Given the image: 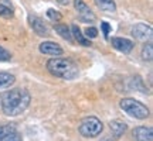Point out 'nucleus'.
<instances>
[{
	"instance_id": "obj_1",
	"label": "nucleus",
	"mask_w": 153,
	"mask_h": 141,
	"mask_svg": "<svg viewBox=\"0 0 153 141\" xmlns=\"http://www.w3.org/2000/svg\"><path fill=\"white\" fill-rule=\"evenodd\" d=\"M31 100L26 89H11L1 96V110L6 116H19L28 107Z\"/></svg>"
},
{
	"instance_id": "obj_2",
	"label": "nucleus",
	"mask_w": 153,
	"mask_h": 141,
	"mask_svg": "<svg viewBox=\"0 0 153 141\" xmlns=\"http://www.w3.org/2000/svg\"><path fill=\"white\" fill-rule=\"evenodd\" d=\"M47 69L50 70L51 75L61 78V79H67L71 81L75 79L79 70L75 62H72L71 59H65V58H53L47 62Z\"/></svg>"
},
{
	"instance_id": "obj_3",
	"label": "nucleus",
	"mask_w": 153,
	"mask_h": 141,
	"mask_svg": "<svg viewBox=\"0 0 153 141\" xmlns=\"http://www.w3.org/2000/svg\"><path fill=\"white\" fill-rule=\"evenodd\" d=\"M119 106L123 112H126L129 116L135 117V119L143 120L149 116V109L146 107L143 103L135 100V99H131V98L122 99V100L119 102Z\"/></svg>"
},
{
	"instance_id": "obj_4",
	"label": "nucleus",
	"mask_w": 153,
	"mask_h": 141,
	"mask_svg": "<svg viewBox=\"0 0 153 141\" xmlns=\"http://www.w3.org/2000/svg\"><path fill=\"white\" fill-rule=\"evenodd\" d=\"M104 130V124L101 123V120L97 117H85L79 124V133L87 138H94L98 134H101V131Z\"/></svg>"
},
{
	"instance_id": "obj_5",
	"label": "nucleus",
	"mask_w": 153,
	"mask_h": 141,
	"mask_svg": "<svg viewBox=\"0 0 153 141\" xmlns=\"http://www.w3.org/2000/svg\"><path fill=\"white\" fill-rule=\"evenodd\" d=\"M74 6H75V10L78 13V17L82 23H94L95 21V14L92 13V10L88 7L82 0H74Z\"/></svg>"
},
{
	"instance_id": "obj_6",
	"label": "nucleus",
	"mask_w": 153,
	"mask_h": 141,
	"mask_svg": "<svg viewBox=\"0 0 153 141\" xmlns=\"http://www.w3.org/2000/svg\"><path fill=\"white\" fill-rule=\"evenodd\" d=\"M132 35L135 37V40L140 41V43H146L150 41L153 35V30L148 24H136L132 28Z\"/></svg>"
},
{
	"instance_id": "obj_7",
	"label": "nucleus",
	"mask_w": 153,
	"mask_h": 141,
	"mask_svg": "<svg viewBox=\"0 0 153 141\" xmlns=\"http://www.w3.org/2000/svg\"><path fill=\"white\" fill-rule=\"evenodd\" d=\"M0 141H23L20 133L14 126H1L0 127Z\"/></svg>"
},
{
	"instance_id": "obj_8",
	"label": "nucleus",
	"mask_w": 153,
	"mask_h": 141,
	"mask_svg": "<svg viewBox=\"0 0 153 141\" xmlns=\"http://www.w3.org/2000/svg\"><path fill=\"white\" fill-rule=\"evenodd\" d=\"M111 44L112 47L116 48L118 51L123 52V54H129L132 49H133V43L128 38H122V37H115L111 40Z\"/></svg>"
},
{
	"instance_id": "obj_9",
	"label": "nucleus",
	"mask_w": 153,
	"mask_h": 141,
	"mask_svg": "<svg viewBox=\"0 0 153 141\" xmlns=\"http://www.w3.org/2000/svg\"><path fill=\"white\" fill-rule=\"evenodd\" d=\"M28 23H30V26L31 28L34 30V33H37L38 35H41V37H45V35H48V28L47 26L44 24V21L37 16H28Z\"/></svg>"
},
{
	"instance_id": "obj_10",
	"label": "nucleus",
	"mask_w": 153,
	"mask_h": 141,
	"mask_svg": "<svg viewBox=\"0 0 153 141\" xmlns=\"http://www.w3.org/2000/svg\"><path fill=\"white\" fill-rule=\"evenodd\" d=\"M38 49L44 55H55V57H58V55L62 54V48L58 44L53 43V41H44V43H41Z\"/></svg>"
},
{
	"instance_id": "obj_11",
	"label": "nucleus",
	"mask_w": 153,
	"mask_h": 141,
	"mask_svg": "<svg viewBox=\"0 0 153 141\" xmlns=\"http://www.w3.org/2000/svg\"><path fill=\"white\" fill-rule=\"evenodd\" d=\"M133 138L136 141H153V130L150 127H136L133 130Z\"/></svg>"
},
{
	"instance_id": "obj_12",
	"label": "nucleus",
	"mask_w": 153,
	"mask_h": 141,
	"mask_svg": "<svg viewBox=\"0 0 153 141\" xmlns=\"http://www.w3.org/2000/svg\"><path fill=\"white\" fill-rule=\"evenodd\" d=\"M71 35H74V38H75L76 43L81 44V45H84V47H89V45H91L89 38L85 37V35H84V33L79 30V27H78V26H75V24L71 27Z\"/></svg>"
},
{
	"instance_id": "obj_13",
	"label": "nucleus",
	"mask_w": 153,
	"mask_h": 141,
	"mask_svg": "<svg viewBox=\"0 0 153 141\" xmlns=\"http://www.w3.org/2000/svg\"><path fill=\"white\" fill-rule=\"evenodd\" d=\"M109 127H111V130H112V134H114L116 138H119L126 131V129H128V126H126L123 121H120V120H112L109 123Z\"/></svg>"
},
{
	"instance_id": "obj_14",
	"label": "nucleus",
	"mask_w": 153,
	"mask_h": 141,
	"mask_svg": "<svg viewBox=\"0 0 153 141\" xmlns=\"http://www.w3.org/2000/svg\"><path fill=\"white\" fill-rule=\"evenodd\" d=\"M95 4L98 6V9L106 13H114L116 11V4L114 0H95Z\"/></svg>"
},
{
	"instance_id": "obj_15",
	"label": "nucleus",
	"mask_w": 153,
	"mask_h": 141,
	"mask_svg": "<svg viewBox=\"0 0 153 141\" xmlns=\"http://www.w3.org/2000/svg\"><path fill=\"white\" fill-rule=\"evenodd\" d=\"M14 14V9L10 0H0V16L1 17H11Z\"/></svg>"
},
{
	"instance_id": "obj_16",
	"label": "nucleus",
	"mask_w": 153,
	"mask_h": 141,
	"mask_svg": "<svg viewBox=\"0 0 153 141\" xmlns=\"http://www.w3.org/2000/svg\"><path fill=\"white\" fill-rule=\"evenodd\" d=\"M16 81V78L11 75V73H7V72H0V89H7L10 87Z\"/></svg>"
},
{
	"instance_id": "obj_17",
	"label": "nucleus",
	"mask_w": 153,
	"mask_h": 141,
	"mask_svg": "<svg viewBox=\"0 0 153 141\" xmlns=\"http://www.w3.org/2000/svg\"><path fill=\"white\" fill-rule=\"evenodd\" d=\"M55 33H58V35L64 38V40H68V41H72V35H71V30L67 27L65 24H55L54 26Z\"/></svg>"
},
{
	"instance_id": "obj_18",
	"label": "nucleus",
	"mask_w": 153,
	"mask_h": 141,
	"mask_svg": "<svg viewBox=\"0 0 153 141\" xmlns=\"http://www.w3.org/2000/svg\"><path fill=\"white\" fill-rule=\"evenodd\" d=\"M142 59L143 61H152L153 59V45L149 41L142 49Z\"/></svg>"
},
{
	"instance_id": "obj_19",
	"label": "nucleus",
	"mask_w": 153,
	"mask_h": 141,
	"mask_svg": "<svg viewBox=\"0 0 153 141\" xmlns=\"http://www.w3.org/2000/svg\"><path fill=\"white\" fill-rule=\"evenodd\" d=\"M47 16H48L50 20H53V21H60L61 18H62V16H61L58 11L53 10V9H50V10H47Z\"/></svg>"
},
{
	"instance_id": "obj_20",
	"label": "nucleus",
	"mask_w": 153,
	"mask_h": 141,
	"mask_svg": "<svg viewBox=\"0 0 153 141\" xmlns=\"http://www.w3.org/2000/svg\"><path fill=\"white\" fill-rule=\"evenodd\" d=\"M10 59H11V54L6 48H3V47L0 45V62H3V61H10Z\"/></svg>"
},
{
	"instance_id": "obj_21",
	"label": "nucleus",
	"mask_w": 153,
	"mask_h": 141,
	"mask_svg": "<svg viewBox=\"0 0 153 141\" xmlns=\"http://www.w3.org/2000/svg\"><path fill=\"white\" fill-rule=\"evenodd\" d=\"M84 35H85L87 38H95V37H98V30L94 28V27H88L87 30H85Z\"/></svg>"
},
{
	"instance_id": "obj_22",
	"label": "nucleus",
	"mask_w": 153,
	"mask_h": 141,
	"mask_svg": "<svg viewBox=\"0 0 153 141\" xmlns=\"http://www.w3.org/2000/svg\"><path fill=\"white\" fill-rule=\"evenodd\" d=\"M101 28H102V33H104V37L105 38H108L109 37V33H111V26L108 24L106 21H104V23H101Z\"/></svg>"
},
{
	"instance_id": "obj_23",
	"label": "nucleus",
	"mask_w": 153,
	"mask_h": 141,
	"mask_svg": "<svg viewBox=\"0 0 153 141\" xmlns=\"http://www.w3.org/2000/svg\"><path fill=\"white\" fill-rule=\"evenodd\" d=\"M57 1H58L60 4H62V6H67L68 3H70V0H57Z\"/></svg>"
},
{
	"instance_id": "obj_24",
	"label": "nucleus",
	"mask_w": 153,
	"mask_h": 141,
	"mask_svg": "<svg viewBox=\"0 0 153 141\" xmlns=\"http://www.w3.org/2000/svg\"><path fill=\"white\" fill-rule=\"evenodd\" d=\"M102 141H112V140H109V138H104Z\"/></svg>"
}]
</instances>
